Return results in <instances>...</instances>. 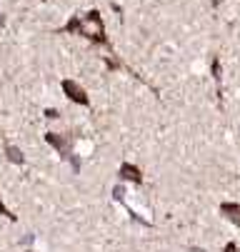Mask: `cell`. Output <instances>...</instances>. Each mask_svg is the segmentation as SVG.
<instances>
[{
  "label": "cell",
  "instance_id": "obj_1",
  "mask_svg": "<svg viewBox=\"0 0 240 252\" xmlns=\"http://www.w3.org/2000/svg\"><path fill=\"white\" fill-rule=\"evenodd\" d=\"M58 35H80V38H85L90 45L95 48H103V50H108L113 55V45H110V38H108V32H105V23H103L100 18V10H88V13H75L68 18V23L63 28L55 30Z\"/></svg>",
  "mask_w": 240,
  "mask_h": 252
},
{
  "label": "cell",
  "instance_id": "obj_2",
  "mask_svg": "<svg viewBox=\"0 0 240 252\" xmlns=\"http://www.w3.org/2000/svg\"><path fill=\"white\" fill-rule=\"evenodd\" d=\"M45 142L60 155V160H70L75 172L80 170V160L73 155V142H75V137H73L70 132H45Z\"/></svg>",
  "mask_w": 240,
  "mask_h": 252
},
{
  "label": "cell",
  "instance_id": "obj_3",
  "mask_svg": "<svg viewBox=\"0 0 240 252\" xmlns=\"http://www.w3.org/2000/svg\"><path fill=\"white\" fill-rule=\"evenodd\" d=\"M60 90H63V95L70 100V102H75L80 107H90V95H88V90L80 83H75L70 78H63L60 80Z\"/></svg>",
  "mask_w": 240,
  "mask_h": 252
},
{
  "label": "cell",
  "instance_id": "obj_4",
  "mask_svg": "<svg viewBox=\"0 0 240 252\" xmlns=\"http://www.w3.org/2000/svg\"><path fill=\"white\" fill-rule=\"evenodd\" d=\"M118 177H120V183H133V185H143V170L138 165H133V162H120L118 167Z\"/></svg>",
  "mask_w": 240,
  "mask_h": 252
},
{
  "label": "cell",
  "instance_id": "obj_5",
  "mask_svg": "<svg viewBox=\"0 0 240 252\" xmlns=\"http://www.w3.org/2000/svg\"><path fill=\"white\" fill-rule=\"evenodd\" d=\"M218 212L223 215L228 222H233V225L240 230V202H230V200H225V202L218 205Z\"/></svg>",
  "mask_w": 240,
  "mask_h": 252
},
{
  "label": "cell",
  "instance_id": "obj_6",
  "mask_svg": "<svg viewBox=\"0 0 240 252\" xmlns=\"http://www.w3.org/2000/svg\"><path fill=\"white\" fill-rule=\"evenodd\" d=\"M5 158L13 162V165H25V155H23V150L20 148H15V145H10V142H5Z\"/></svg>",
  "mask_w": 240,
  "mask_h": 252
},
{
  "label": "cell",
  "instance_id": "obj_7",
  "mask_svg": "<svg viewBox=\"0 0 240 252\" xmlns=\"http://www.w3.org/2000/svg\"><path fill=\"white\" fill-rule=\"evenodd\" d=\"M0 215H3L5 220H10V222H18V215H13V210L3 202V197H0Z\"/></svg>",
  "mask_w": 240,
  "mask_h": 252
},
{
  "label": "cell",
  "instance_id": "obj_8",
  "mask_svg": "<svg viewBox=\"0 0 240 252\" xmlns=\"http://www.w3.org/2000/svg\"><path fill=\"white\" fill-rule=\"evenodd\" d=\"M210 70H213V78H215V85H218V95H220V60L218 58H213Z\"/></svg>",
  "mask_w": 240,
  "mask_h": 252
},
{
  "label": "cell",
  "instance_id": "obj_9",
  "mask_svg": "<svg viewBox=\"0 0 240 252\" xmlns=\"http://www.w3.org/2000/svg\"><path fill=\"white\" fill-rule=\"evenodd\" d=\"M113 200H115V202H123V200H125V188H123V185H115V188H113Z\"/></svg>",
  "mask_w": 240,
  "mask_h": 252
},
{
  "label": "cell",
  "instance_id": "obj_10",
  "mask_svg": "<svg viewBox=\"0 0 240 252\" xmlns=\"http://www.w3.org/2000/svg\"><path fill=\"white\" fill-rule=\"evenodd\" d=\"M223 252H240V247H238V242H228L223 247Z\"/></svg>",
  "mask_w": 240,
  "mask_h": 252
},
{
  "label": "cell",
  "instance_id": "obj_11",
  "mask_svg": "<svg viewBox=\"0 0 240 252\" xmlns=\"http://www.w3.org/2000/svg\"><path fill=\"white\" fill-rule=\"evenodd\" d=\"M45 118L55 120V118H60V113H58V110H53V107H48V110H45Z\"/></svg>",
  "mask_w": 240,
  "mask_h": 252
},
{
  "label": "cell",
  "instance_id": "obj_12",
  "mask_svg": "<svg viewBox=\"0 0 240 252\" xmlns=\"http://www.w3.org/2000/svg\"><path fill=\"white\" fill-rule=\"evenodd\" d=\"M3 23H5V20H3V15H0V25H3Z\"/></svg>",
  "mask_w": 240,
  "mask_h": 252
},
{
  "label": "cell",
  "instance_id": "obj_13",
  "mask_svg": "<svg viewBox=\"0 0 240 252\" xmlns=\"http://www.w3.org/2000/svg\"><path fill=\"white\" fill-rule=\"evenodd\" d=\"M28 252H30V250H28Z\"/></svg>",
  "mask_w": 240,
  "mask_h": 252
}]
</instances>
